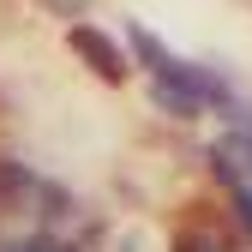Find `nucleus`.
I'll list each match as a JSON object with an SVG mask.
<instances>
[{"label":"nucleus","instance_id":"5","mask_svg":"<svg viewBox=\"0 0 252 252\" xmlns=\"http://www.w3.org/2000/svg\"><path fill=\"white\" fill-rule=\"evenodd\" d=\"M174 252H222V246H216L210 234H180V240H174Z\"/></svg>","mask_w":252,"mask_h":252},{"label":"nucleus","instance_id":"2","mask_svg":"<svg viewBox=\"0 0 252 252\" xmlns=\"http://www.w3.org/2000/svg\"><path fill=\"white\" fill-rule=\"evenodd\" d=\"M126 42H132V54L144 60V66H150V72H162V60H168V48H162V42H156V36H150V30H144V24H126Z\"/></svg>","mask_w":252,"mask_h":252},{"label":"nucleus","instance_id":"4","mask_svg":"<svg viewBox=\"0 0 252 252\" xmlns=\"http://www.w3.org/2000/svg\"><path fill=\"white\" fill-rule=\"evenodd\" d=\"M228 192H234V210H240V222L252 228V180H234Z\"/></svg>","mask_w":252,"mask_h":252},{"label":"nucleus","instance_id":"3","mask_svg":"<svg viewBox=\"0 0 252 252\" xmlns=\"http://www.w3.org/2000/svg\"><path fill=\"white\" fill-rule=\"evenodd\" d=\"M150 96H156V108H168V114H180V120H192V114H198V102L186 96L180 84H162V78H156V84H150Z\"/></svg>","mask_w":252,"mask_h":252},{"label":"nucleus","instance_id":"1","mask_svg":"<svg viewBox=\"0 0 252 252\" xmlns=\"http://www.w3.org/2000/svg\"><path fill=\"white\" fill-rule=\"evenodd\" d=\"M66 48L84 60L90 72H96L102 84H126V72H132V60H126V48L108 36V30H96L90 18H72L66 24Z\"/></svg>","mask_w":252,"mask_h":252}]
</instances>
